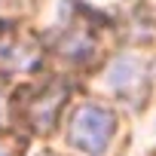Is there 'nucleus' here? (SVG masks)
I'll use <instances>...</instances> for the list:
<instances>
[{
    "label": "nucleus",
    "instance_id": "1",
    "mask_svg": "<svg viewBox=\"0 0 156 156\" xmlns=\"http://www.w3.org/2000/svg\"><path fill=\"white\" fill-rule=\"evenodd\" d=\"M113 132H116V116L101 104H80L67 119V144L89 156H101L110 147Z\"/></svg>",
    "mask_w": 156,
    "mask_h": 156
},
{
    "label": "nucleus",
    "instance_id": "2",
    "mask_svg": "<svg viewBox=\"0 0 156 156\" xmlns=\"http://www.w3.org/2000/svg\"><path fill=\"white\" fill-rule=\"evenodd\" d=\"M37 64H40V46L34 43V37L16 31L0 34V73L3 76L34 70Z\"/></svg>",
    "mask_w": 156,
    "mask_h": 156
},
{
    "label": "nucleus",
    "instance_id": "3",
    "mask_svg": "<svg viewBox=\"0 0 156 156\" xmlns=\"http://www.w3.org/2000/svg\"><path fill=\"white\" fill-rule=\"evenodd\" d=\"M64 92H67L64 86H52L49 92H43L40 98H34L31 107H28V122L34 129H40V132H49L52 122H55V116H58V107L64 101Z\"/></svg>",
    "mask_w": 156,
    "mask_h": 156
},
{
    "label": "nucleus",
    "instance_id": "4",
    "mask_svg": "<svg viewBox=\"0 0 156 156\" xmlns=\"http://www.w3.org/2000/svg\"><path fill=\"white\" fill-rule=\"evenodd\" d=\"M0 156H9V147H3V144H0Z\"/></svg>",
    "mask_w": 156,
    "mask_h": 156
}]
</instances>
